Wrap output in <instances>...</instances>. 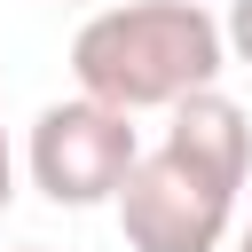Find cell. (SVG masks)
Listing matches in <instances>:
<instances>
[{
  "instance_id": "cell-1",
  "label": "cell",
  "mask_w": 252,
  "mask_h": 252,
  "mask_svg": "<svg viewBox=\"0 0 252 252\" xmlns=\"http://www.w3.org/2000/svg\"><path fill=\"white\" fill-rule=\"evenodd\" d=\"M228 71V39L220 16L197 0H118L94 8L71 39V79L79 94L110 102V110H173L197 87H220Z\"/></svg>"
},
{
  "instance_id": "cell-2",
  "label": "cell",
  "mask_w": 252,
  "mask_h": 252,
  "mask_svg": "<svg viewBox=\"0 0 252 252\" xmlns=\"http://www.w3.org/2000/svg\"><path fill=\"white\" fill-rule=\"evenodd\" d=\"M236 189L228 173L197 165L189 150L158 142L134 158V173L118 181V228H126V252H220L228 244V220H236Z\"/></svg>"
},
{
  "instance_id": "cell-3",
  "label": "cell",
  "mask_w": 252,
  "mask_h": 252,
  "mask_svg": "<svg viewBox=\"0 0 252 252\" xmlns=\"http://www.w3.org/2000/svg\"><path fill=\"white\" fill-rule=\"evenodd\" d=\"M134 158H142V126H134L126 110L94 102V94L47 102V110L32 118V142H24L32 189H39L47 205H71V213L110 205L118 181L134 173Z\"/></svg>"
},
{
  "instance_id": "cell-4",
  "label": "cell",
  "mask_w": 252,
  "mask_h": 252,
  "mask_svg": "<svg viewBox=\"0 0 252 252\" xmlns=\"http://www.w3.org/2000/svg\"><path fill=\"white\" fill-rule=\"evenodd\" d=\"M220 39H228V63H244V71H252V0H228Z\"/></svg>"
},
{
  "instance_id": "cell-5",
  "label": "cell",
  "mask_w": 252,
  "mask_h": 252,
  "mask_svg": "<svg viewBox=\"0 0 252 252\" xmlns=\"http://www.w3.org/2000/svg\"><path fill=\"white\" fill-rule=\"evenodd\" d=\"M16 205V150H8V134H0V213Z\"/></svg>"
},
{
  "instance_id": "cell-6",
  "label": "cell",
  "mask_w": 252,
  "mask_h": 252,
  "mask_svg": "<svg viewBox=\"0 0 252 252\" xmlns=\"http://www.w3.org/2000/svg\"><path fill=\"white\" fill-rule=\"evenodd\" d=\"M236 252H252V220H244V228H236Z\"/></svg>"
},
{
  "instance_id": "cell-7",
  "label": "cell",
  "mask_w": 252,
  "mask_h": 252,
  "mask_svg": "<svg viewBox=\"0 0 252 252\" xmlns=\"http://www.w3.org/2000/svg\"><path fill=\"white\" fill-rule=\"evenodd\" d=\"M24 252H39V244H24Z\"/></svg>"
}]
</instances>
